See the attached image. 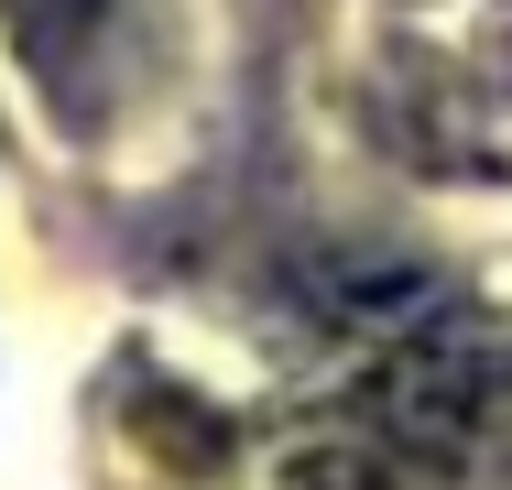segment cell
<instances>
[{
  "mask_svg": "<svg viewBox=\"0 0 512 490\" xmlns=\"http://www.w3.org/2000/svg\"><path fill=\"white\" fill-rule=\"evenodd\" d=\"M33 11H44V22H88L99 0H33Z\"/></svg>",
  "mask_w": 512,
  "mask_h": 490,
  "instance_id": "1",
  "label": "cell"
}]
</instances>
